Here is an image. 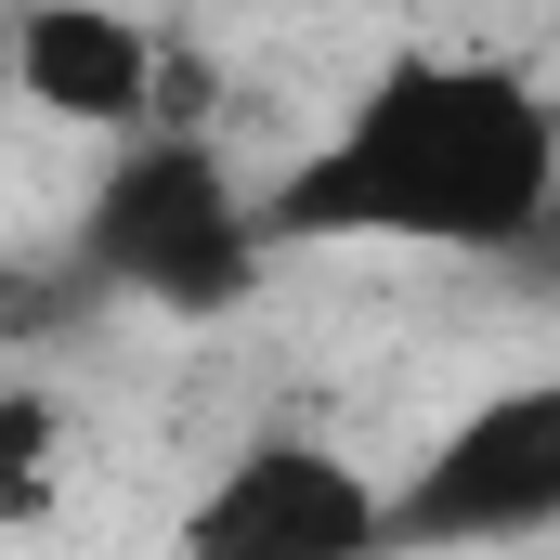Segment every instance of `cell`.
Here are the masks:
<instances>
[{
  "mask_svg": "<svg viewBox=\"0 0 560 560\" xmlns=\"http://www.w3.org/2000/svg\"><path fill=\"white\" fill-rule=\"evenodd\" d=\"M560 196V105L495 52H392L339 131L261 183L275 248H418V261H535Z\"/></svg>",
  "mask_w": 560,
  "mask_h": 560,
  "instance_id": "6da1fadb",
  "label": "cell"
},
{
  "mask_svg": "<svg viewBox=\"0 0 560 560\" xmlns=\"http://www.w3.org/2000/svg\"><path fill=\"white\" fill-rule=\"evenodd\" d=\"M275 261L287 248H275L261 183L209 131H183V118L131 131L105 156L92 209H79V275L105 287V300H131V313H183V326L248 313V287L275 275Z\"/></svg>",
  "mask_w": 560,
  "mask_h": 560,
  "instance_id": "7a4b0ae2",
  "label": "cell"
},
{
  "mask_svg": "<svg viewBox=\"0 0 560 560\" xmlns=\"http://www.w3.org/2000/svg\"><path fill=\"white\" fill-rule=\"evenodd\" d=\"M560 535V365L456 405L392 469V548L405 560H482V548H548Z\"/></svg>",
  "mask_w": 560,
  "mask_h": 560,
  "instance_id": "3957f363",
  "label": "cell"
},
{
  "mask_svg": "<svg viewBox=\"0 0 560 560\" xmlns=\"http://www.w3.org/2000/svg\"><path fill=\"white\" fill-rule=\"evenodd\" d=\"M183 560H405L392 548V482L326 443V430H261L183 495Z\"/></svg>",
  "mask_w": 560,
  "mask_h": 560,
  "instance_id": "277c9868",
  "label": "cell"
},
{
  "mask_svg": "<svg viewBox=\"0 0 560 560\" xmlns=\"http://www.w3.org/2000/svg\"><path fill=\"white\" fill-rule=\"evenodd\" d=\"M156 79H170V39L143 26L131 0H13V92L39 118L131 143V131L170 118Z\"/></svg>",
  "mask_w": 560,
  "mask_h": 560,
  "instance_id": "5b68a950",
  "label": "cell"
},
{
  "mask_svg": "<svg viewBox=\"0 0 560 560\" xmlns=\"http://www.w3.org/2000/svg\"><path fill=\"white\" fill-rule=\"evenodd\" d=\"M52 469H66L52 392H13V405H0V509H13V522H52Z\"/></svg>",
  "mask_w": 560,
  "mask_h": 560,
  "instance_id": "8992f818",
  "label": "cell"
},
{
  "mask_svg": "<svg viewBox=\"0 0 560 560\" xmlns=\"http://www.w3.org/2000/svg\"><path fill=\"white\" fill-rule=\"evenodd\" d=\"M535 261H548V275H560V196H548V235H535Z\"/></svg>",
  "mask_w": 560,
  "mask_h": 560,
  "instance_id": "52a82bcc",
  "label": "cell"
}]
</instances>
